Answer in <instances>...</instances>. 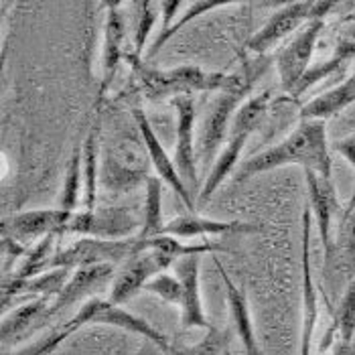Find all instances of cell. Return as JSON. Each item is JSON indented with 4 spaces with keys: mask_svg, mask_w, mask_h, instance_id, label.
<instances>
[{
    "mask_svg": "<svg viewBox=\"0 0 355 355\" xmlns=\"http://www.w3.org/2000/svg\"><path fill=\"white\" fill-rule=\"evenodd\" d=\"M126 63L130 65L138 89L146 100H175L181 96H193L201 92H240L252 87L258 73H216L203 71L195 65H179L175 69H155L146 65L138 55L126 53Z\"/></svg>",
    "mask_w": 355,
    "mask_h": 355,
    "instance_id": "cell-1",
    "label": "cell"
},
{
    "mask_svg": "<svg viewBox=\"0 0 355 355\" xmlns=\"http://www.w3.org/2000/svg\"><path fill=\"white\" fill-rule=\"evenodd\" d=\"M286 164H299L302 171H313L325 179H333V161L329 153L327 128L321 120H301L299 126L282 142L250 157L238 166L234 183Z\"/></svg>",
    "mask_w": 355,
    "mask_h": 355,
    "instance_id": "cell-2",
    "label": "cell"
},
{
    "mask_svg": "<svg viewBox=\"0 0 355 355\" xmlns=\"http://www.w3.org/2000/svg\"><path fill=\"white\" fill-rule=\"evenodd\" d=\"M268 104H270V92L266 89L262 94L250 96L244 102V106L238 110V114H236V118L232 122L230 135H227V142L221 148L218 161L211 166L203 189L197 195L199 205H205L214 197V193L221 187V183L236 171L240 155L246 148L248 140L258 130V126L262 124V120L266 116Z\"/></svg>",
    "mask_w": 355,
    "mask_h": 355,
    "instance_id": "cell-3",
    "label": "cell"
},
{
    "mask_svg": "<svg viewBox=\"0 0 355 355\" xmlns=\"http://www.w3.org/2000/svg\"><path fill=\"white\" fill-rule=\"evenodd\" d=\"M85 325H110V327L124 329L130 333H137L142 339H146L148 343H153L161 354H171V343L159 329H155L148 321H144L142 317H137L124 309H120V304H114L110 301L102 299H89L82 304V309L63 325L69 333L85 327Z\"/></svg>",
    "mask_w": 355,
    "mask_h": 355,
    "instance_id": "cell-4",
    "label": "cell"
},
{
    "mask_svg": "<svg viewBox=\"0 0 355 355\" xmlns=\"http://www.w3.org/2000/svg\"><path fill=\"white\" fill-rule=\"evenodd\" d=\"M335 6V2H291L280 6L268 23L250 37L246 43L248 51L256 55L272 51L282 39L293 35L302 25H309L311 21H323Z\"/></svg>",
    "mask_w": 355,
    "mask_h": 355,
    "instance_id": "cell-5",
    "label": "cell"
},
{
    "mask_svg": "<svg viewBox=\"0 0 355 355\" xmlns=\"http://www.w3.org/2000/svg\"><path fill=\"white\" fill-rule=\"evenodd\" d=\"M138 236L128 240H98V238H80L71 246L59 250L51 260L49 270L55 268H69L78 270L85 266H100V264H122L128 262L137 254Z\"/></svg>",
    "mask_w": 355,
    "mask_h": 355,
    "instance_id": "cell-6",
    "label": "cell"
},
{
    "mask_svg": "<svg viewBox=\"0 0 355 355\" xmlns=\"http://www.w3.org/2000/svg\"><path fill=\"white\" fill-rule=\"evenodd\" d=\"M252 92V87L240 89V92H225L219 94L214 106L209 108L197 138V163L203 166L216 163L221 153L223 140H227L232 122L238 114V110L244 106L246 96ZM214 166V164H211Z\"/></svg>",
    "mask_w": 355,
    "mask_h": 355,
    "instance_id": "cell-7",
    "label": "cell"
},
{
    "mask_svg": "<svg viewBox=\"0 0 355 355\" xmlns=\"http://www.w3.org/2000/svg\"><path fill=\"white\" fill-rule=\"evenodd\" d=\"M138 230V219L126 207H96L76 211L65 234L80 238H98V240H128L135 238Z\"/></svg>",
    "mask_w": 355,
    "mask_h": 355,
    "instance_id": "cell-8",
    "label": "cell"
},
{
    "mask_svg": "<svg viewBox=\"0 0 355 355\" xmlns=\"http://www.w3.org/2000/svg\"><path fill=\"white\" fill-rule=\"evenodd\" d=\"M325 28V21H311L299 31V35L276 53V69L284 94H295L301 80L306 76L317 41Z\"/></svg>",
    "mask_w": 355,
    "mask_h": 355,
    "instance_id": "cell-9",
    "label": "cell"
},
{
    "mask_svg": "<svg viewBox=\"0 0 355 355\" xmlns=\"http://www.w3.org/2000/svg\"><path fill=\"white\" fill-rule=\"evenodd\" d=\"M171 266H175V264L157 250H150V248L137 250V254L128 262H124V268L112 280L110 302L122 304L128 299H132L140 291H144V286L155 276L166 272V268H171Z\"/></svg>",
    "mask_w": 355,
    "mask_h": 355,
    "instance_id": "cell-10",
    "label": "cell"
},
{
    "mask_svg": "<svg viewBox=\"0 0 355 355\" xmlns=\"http://www.w3.org/2000/svg\"><path fill=\"white\" fill-rule=\"evenodd\" d=\"M71 211L65 209H33L15 214L10 218L2 219V234L10 236L23 244L41 242L49 236H63L65 227L71 219Z\"/></svg>",
    "mask_w": 355,
    "mask_h": 355,
    "instance_id": "cell-11",
    "label": "cell"
},
{
    "mask_svg": "<svg viewBox=\"0 0 355 355\" xmlns=\"http://www.w3.org/2000/svg\"><path fill=\"white\" fill-rule=\"evenodd\" d=\"M173 108L177 110V146H175V164L191 189H197V142H195V100L193 96H181L171 100Z\"/></svg>",
    "mask_w": 355,
    "mask_h": 355,
    "instance_id": "cell-12",
    "label": "cell"
},
{
    "mask_svg": "<svg viewBox=\"0 0 355 355\" xmlns=\"http://www.w3.org/2000/svg\"><path fill=\"white\" fill-rule=\"evenodd\" d=\"M132 116H135V124H137L140 135H142V140H144L146 150H148V157H150V163H153V168L157 171L159 179L164 181L173 191L179 195V199L185 203V207H187L189 211H195V199H193L191 189H189V187L185 185V181L181 179L175 161H171V157L166 155L163 142L157 137V132H155L153 124L148 122L146 114H144L142 110L135 108L132 110Z\"/></svg>",
    "mask_w": 355,
    "mask_h": 355,
    "instance_id": "cell-13",
    "label": "cell"
},
{
    "mask_svg": "<svg viewBox=\"0 0 355 355\" xmlns=\"http://www.w3.org/2000/svg\"><path fill=\"white\" fill-rule=\"evenodd\" d=\"M311 225L313 211L311 207L302 214V333H301V355H311L313 335L319 317V297L313 280L311 266Z\"/></svg>",
    "mask_w": 355,
    "mask_h": 355,
    "instance_id": "cell-14",
    "label": "cell"
},
{
    "mask_svg": "<svg viewBox=\"0 0 355 355\" xmlns=\"http://www.w3.org/2000/svg\"><path fill=\"white\" fill-rule=\"evenodd\" d=\"M114 274H116V266H112V264L78 268L76 272H71V278L67 280V284L55 297L45 317H53V315L65 311L67 306L83 301V299H87V301L94 299L92 295L98 293L100 288H104L106 284H110V280L116 278Z\"/></svg>",
    "mask_w": 355,
    "mask_h": 355,
    "instance_id": "cell-15",
    "label": "cell"
},
{
    "mask_svg": "<svg viewBox=\"0 0 355 355\" xmlns=\"http://www.w3.org/2000/svg\"><path fill=\"white\" fill-rule=\"evenodd\" d=\"M199 268H201V256H189L175 264V276L181 280L183 286V302H181V323L185 329H216L201 302V288H199Z\"/></svg>",
    "mask_w": 355,
    "mask_h": 355,
    "instance_id": "cell-16",
    "label": "cell"
},
{
    "mask_svg": "<svg viewBox=\"0 0 355 355\" xmlns=\"http://www.w3.org/2000/svg\"><path fill=\"white\" fill-rule=\"evenodd\" d=\"M122 2L108 4L106 25H104V47H102V87L100 100L106 96L110 85L114 82L116 69L122 59H126L124 43H126V17L122 12Z\"/></svg>",
    "mask_w": 355,
    "mask_h": 355,
    "instance_id": "cell-17",
    "label": "cell"
},
{
    "mask_svg": "<svg viewBox=\"0 0 355 355\" xmlns=\"http://www.w3.org/2000/svg\"><path fill=\"white\" fill-rule=\"evenodd\" d=\"M306 187H309V201H311V211L317 219L319 236L325 248V256L331 252L333 240H331V221L337 211V197H335V185L333 179H325L313 171H304Z\"/></svg>",
    "mask_w": 355,
    "mask_h": 355,
    "instance_id": "cell-18",
    "label": "cell"
},
{
    "mask_svg": "<svg viewBox=\"0 0 355 355\" xmlns=\"http://www.w3.org/2000/svg\"><path fill=\"white\" fill-rule=\"evenodd\" d=\"M260 232V225L244 221H218V219L181 216L164 223L163 234L175 238H205V236H227V234H254Z\"/></svg>",
    "mask_w": 355,
    "mask_h": 355,
    "instance_id": "cell-19",
    "label": "cell"
},
{
    "mask_svg": "<svg viewBox=\"0 0 355 355\" xmlns=\"http://www.w3.org/2000/svg\"><path fill=\"white\" fill-rule=\"evenodd\" d=\"M325 274L329 278H345L347 284L355 276V211L341 218L337 238L325 256Z\"/></svg>",
    "mask_w": 355,
    "mask_h": 355,
    "instance_id": "cell-20",
    "label": "cell"
},
{
    "mask_svg": "<svg viewBox=\"0 0 355 355\" xmlns=\"http://www.w3.org/2000/svg\"><path fill=\"white\" fill-rule=\"evenodd\" d=\"M355 104V73L345 82L327 89L325 94L313 98L301 108V120H321L327 122L329 118L341 114L343 110Z\"/></svg>",
    "mask_w": 355,
    "mask_h": 355,
    "instance_id": "cell-21",
    "label": "cell"
},
{
    "mask_svg": "<svg viewBox=\"0 0 355 355\" xmlns=\"http://www.w3.org/2000/svg\"><path fill=\"white\" fill-rule=\"evenodd\" d=\"M216 266H218L219 274H221V280L225 284V297H227V304H230V313H232V321H234V327L236 333L244 345V352L246 355H260L258 349V343H256V335H254V325H252V317H250V309H248L246 295L242 288H238L230 274L223 270V266L216 260Z\"/></svg>",
    "mask_w": 355,
    "mask_h": 355,
    "instance_id": "cell-22",
    "label": "cell"
},
{
    "mask_svg": "<svg viewBox=\"0 0 355 355\" xmlns=\"http://www.w3.org/2000/svg\"><path fill=\"white\" fill-rule=\"evenodd\" d=\"M69 278H71L69 268H55V270L41 274L37 278H31L27 282L15 280V278H4V282H2V306L6 311L10 299H15L21 293H35L39 297L55 299L61 293V288L67 284Z\"/></svg>",
    "mask_w": 355,
    "mask_h": 355,
    "instance_id": "cell-23",
    "label": "cell"
},
{
    "mask_svg": "<svg viewBox=\"0 0 355 355\" xmlns=\"http://www.w3.org/2000/svg\"><path fill=\"white\" fill-rule=\"evenodd\" d=\"M83 146V209H96L98 187H100V116L89 128Z\"/></svg>",
    "mask_w": 355,
    "mask_h": 355,
    "instance_id": "cell-24",
    "label": "cell"
},
{
    "mask_svg": "<svg viewBox=\"0 0 355 355\" xmlns=\"http://www.w3.org/2000/svg\"><path fill=\"white\" fill-rule=\"evenodd\" d=\"M153 175L148 173H138L130 171L122 164H118L112 157L102 153V161H100V185L112 193H130L138 189L142 183L146 185V181Z\"/></svg>",
    "mask_w": 355,
    "mask_h": 355,
    "instance_id": "cell-25",
    "label": "cell"
},
{
    "mask_svg": "<svg viewBox=\"0 0 355 355\" xmlns=\"http://www.w3.org/2000/svg\"><path fill=\"white\" fill-rule=\"evenodd\" d=\"M144 248H150V250H157L161 252L163 256H166L173 264H177L179 260L183 258H189V256H201V254H211V252H225V248L219 246V244H209V242H201V244H183L179 242V238L175 236H168V234H161L157 238H150V240H140L138 238L137 250H144Z\"/></svg>",
    "mask_w": 355,
    "mask_h": 355,
    "instance_id": "cell-26",
    "label": "cell"
},
{
    "mask_svg": "<svg viewBox=\"0 0 355 355\" xmlns=\"http://www.w3.org/2000/svg\"><path fill=\"white\" fill-rule=\"evenodd\" d=\"M51 302L53 301L47 299V297H39V299L27 302V304H21L12 313H4V317H2V329H0L2 343H8V341L21 337L31 327V323L37 321L39 315H43V313L47 315Z\"/></svg>",
    "mask_w": 355,
    "mask_h": 355,
    "instance_id": "cell-27",
    "label": "cell"
},
{
    "mask_svg": "<svg viewBox=\"0 0 355 355\" xmlns=\"http://www.w3.org/2000/svg\"><path fill=\"white\" fill-rule=\"evenodd\" d=\"M164 230L163 221V181L150 177L146 181V201H144V223L138 234L140 240H150L161 236Z\"/></svg>",
    "mask_w": 355,
    "mask_h": 355,
    "instance_id": "cell-28",
    "label": "cell"
},
{
    "mask_svg": "<svg viewBox=\"0 0 355 355\" xmlns=\"http://www.w3.org/2000/svg\"><path fill=\"white\" fill-rule=\"evenodd\" d=\"M83 195V146H76L65 171L63 191H61V209L76 214V207Z\"/></svg>",
    "mask_w": 355,
    "mask_h": 355,
    "instance_id": "cell-29",
    "label": "cell"
},
{
    "mask_svg": "<svg viewBox=\"0 0 355 355\" xmlns=\"http://www.w3.org/2000/svg\"><path fill=\"white\" fill-rule=\"evenodd\" d=\"M57 236H49V238H43L41 242H37L35 246L28 250V254L25 256V262L23 266L12 274L15 280H21V282H27L31 278H37L41 274H45V270H49L51 266V260H53V248Z\"/></svg>",
    "mask_w": 355,
    "mask_h": 355,
    "instance_id": "cell-30",
    "label": "cell"
},
{
    "mask_svg": "<svg viewBox=\"0 0 355 355\" xmlns=\"http://www.w3.org/2000/svg\"><path fill=\"white\" fill-rule=\"evenodd\" d=\"M333 333H339V339L341 341H354L355 335V276L354 280L347 284L341 302L335 311V319H333V329L329 331L327 341L321 345V352H325L331 343V335Z\"/></svg>",
    "mask_w": 355,
    "mask_h": 355,
    "instance_id": "cell-31",
    "label": "cell"
},
{
    "mask_svg": "<svg viewBox=\"0 0 355 355\" xmlns=\"http://www.w3.org/2000/svg\"><path fill=\"white\" fill-rule=\"evenodd\" d=\"M227 4H230V2H218V0H195V2H189V4L185 6V12H181V19H179L173 27L168 28L164 35H159V37L153 41L150 49L146 51V57H155V55L163 49V45L168 39H173L181 28L187 27L191 21L197 19V17L207 15V12H211V10H216V8H223V6H227Z\"/></svg>",
    "mask_w": 355,
    "mask_h": 355,
    "instance_id": "cell-32",
    "label": "cell"
},
{
    "mask_svg": "<svg viewBox=\"0 0 355 355\" xmlns=\"http://www.w3.org/2000/svg\"><path fill=\"white\" fill-rule=\"evenodd\" d=\"M230 339H232L230 329H225L223 333L218 329H211L199 343L187 347H171L168 355H223L227 352Z\"/></svg>",
    "mask_w": 355,
    "mask_h": 355,
    "instance_id": "cell-33",
    "label": "cell"
},
{
    "mask_svg": "<svg viewBox=\"0 0 355 355\" xmlns=\"http://www.w3.org/2000/svg\"><path fill=\"white\" fill-rule=\"evenodd\" d=\"M138 8V21L137 28H135V55L142 57L144 49H146V41L153 33V27L157 23V12L161 10L159 8V2H137L135 4Z\"/></svg>",
    "mask_w": 355,
    "mask_h": 355,
    "instance_id": "cell-34",
    "label": "cell"
},
{
    "mask_svg": "<svg viewBox=\"0 0 355 355\" xmlns=\"http://www.w3.org/2000/svg\"><path fill=\"white\" fill-rule=\"evenodd\" d=\"M144 291L153 293V295H159L164 302L168 304H179L183 302V286H181V280L173 274L163 272L159 276H155L146 286Z\"/></svg>",
    "mask_w": 355,
    "mask_h": 355,
    "instance_id": "cell-35",
    "label": "cell"
},
{
    "mask_svg": "<svg viewBox=\"0 0 355 355\" xmlns=\"http://www.w3.org/2000/svg\"><path fill=\"white\" fill-rule=\"evenodd\" d=\"M343 63L341 61H337L335 57H331L329 61H325V63H321V65H317L315 69H309L306 71V76L302 78L301 83H299V87L295 89V94H293V98H301L302 92H306L311 85H315L317 82H321V80H325V78H329L331 73H335L339 67H341Z\"/></svg>",
    "mask_w": 355,
    "mask_h": 355,
    "instance_id": "cell-36",
    "label": "cell"
},
{
    "mask_svg": "<svg viewBox=\"0 0 355 355\" xmlns=\"http://www.w3.org/2000/svg\"><path fill=\"white\" fill-rule=\"evenodd\" d=\"M71 333L67 331V329H57L55 333H51L49 337H45V339H41V341H37V343H33L31 347L27 349H23V352H19V354H12V355H49L53 354L55 349L69 337ZM8 355V354H4Z\"/></svg>",
    "mask_w": 355,
    "mask_h": 355,
    "instance_id": "cell-37",
    "label": "cell"
},
{
    "mask_svg": "<svg viewBox=\"0 0 355 355\" xmlns=\"http://www.w3.org/2000/svg\"><path fill=\"white\" fill-rule=\"evenodd\" d=\"M185 6H187V4L181 2V0H163V2H159V8H161V12H163V27L159 31V35H164L168 28L175 25V23H173L175 15H179V10L185 8Z\"/></svg>",
    "mask_w": 355,
    "mask_h": 355,
    "instance_id": "cell-38",
    "label": "cell"
},
{
    "mask_svg": "<svg viewBox=\"0 0 355 355\" xmlns=\"http://www.w3.org/2000/svg\"><path fill=\"white\" fill-rule=\"evenodd\" d=\"M28 250L31 248L27 244H23V242H19V240H15L10 236H4L2 234V256H4V260H15V258L27 256Z\"/></svg>",
    "mask_w": 355,
    "mask_h": 355,
    "instance_id": "cell-39",
    "label": "cell"
},
{
    "mask_svg": "<svg viewBox=\"0 0 355 355\" xmlns=\"http://www.w3.org/2000/svg\"><path fill=\"white\" fill-rule=\"evenodd\" d=\"M333 150L339 153L355 168V132L349 135V137L341 138V140H335L333 142Z\"/></svg>",
    "mask_w": 355,
    "mask_h": 355,
    "instance_id": "cell-40",
    "label": "cell"
},
{
    "mask_svg": "<svg viewBox=\"0 0 355 355\" xmlns=\"http://www.w3.org/2000/svg\"><path fill=\"white\" fill-rule=\"evenodd\" d=\"M337 61L341 63H347V61H355V41H347V39H341L335 47V55H333Z\"/></svg>",
    "mask_w": 355,
    "mask_h": 355,
    "instance_id": "cell-41",
    "label": "cell"
},
{
    "mask_svg": "<svg viewBox=\"0 0 355 355\" xmlns=\"http://www.w3.org/2000/svg\"><path fill=\"white\" fill-rule=\"evenodd\" d=\"M335 355H355L354 341H339V345L335 347Z\"/></svg>",
    "mask_w": 355,
    "mask_h": 355,
    "instance_id": "cell-42",
    "label": "cell"
},
{
    "mask_svg": "<svg viewBox=\"0 0 355 355\" xmlns=\"http://www.w3.org/2000/svg\"><path fill=\"white\" fill-rule=\"evenodd\" d=\"M355 211V189H354V195H352V199H349V203H347V207H345V214L343 216H347V214H352Z\"/></svg>",
    "mask_w": 355,
    "mask_h": 355,
    "instance_id": "cell-43",
    "label": "cell"
},
{
    "mask_svg": "<svg viewBox=\"0 0 355 355\" xmlns=\"http://www.w3.org/2000/svg\"><path fill=\"white\" fill-rule=\"evenodd\" d=\"M223 355H230V349H227V352H225V354H223Z\"/></svg>",
    "mask_w": 355,
    "mask_h": 355,
    "instance_id": "cell-44",
    "label": "cell"
}]
</instances>
